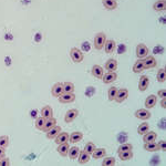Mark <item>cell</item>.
Segmentation results:
<instances>
[{
    "instance_id": "cell-15",
    "label": "cell",
    "mask_w": 166,
    "mask_h": 166,
    "mask_svg": "<svg viewBox=\"0 0 166 166\" xmlns=\"http://www.w3.org/2000/svg\"><path fill=\"white\" fill-rule=\"evenodd\" d=\"M54 125H56V120L53 116L49 117V119H46V122H44V126H43V129H42V131L48 132V131H49L50 129H52Z\"/></svg>"
},
{
    "instance_id": "cell-10",
    "label": "cell",
    "mask_w": 166,
    "mask_h": 166,
    "mask_svg": "<svg viewBox=\"0 0 166 166\" xmlns=\"http://www.w3.org/2000/svg\"><path fill=\"white\" fill-rule=\"evenodd\" d=\"M78 115H79V111L78 110H76V109L69 110L68 112H66V116H64V121H66V123L73 122V121L76 119V116H78Z\"/></svg>"
},
{
    "instance_id": "cell-4",
    "label": "cell",
    "mask_w": 166,
    "mask_h": 166,
    "mask_svg": "<svg viewBox=\"0 0 166 166\" xmlns=\"http://www.w3.org/2000/svg\"><path fill=\"white\" fill-rule=\"evenodd\" d=\"M149 53V50L145 44L141 43L136 46V56L139 59H144L145 56H147Z\"/></svg>"
},
{
    "instance_id": "cell-6",
    "label": "cell",
    "mask_w": 166,
    "mask_h": 166,
    "mask_svg": "<svg viewBox=\"0 0 166 166\" xmlns=\"http://www.w3.org/2000/svg\"><path fill=\"white\" fill-rule=\"evenodd\" d=\"M143 63H144V69H153L156 66L157 62L156 59L154 58L153 56H147L143 60Z\"/></svg>"
},
{
    "instance_id": "cell-40",
    "label": "cell",
    "mask_w": 166,
    "mask_h": 166,
    "mask_svg": "<svg viewBox=\"0 0 166 166\" xmlns=\"http://www.w3.org/2000/svg\"><path fill=\"white\" fill-rule=\"evenodd\" d=\"M10 165V161L9 159H7V157H3V159H1V161H0V166H8Z\"/></svg>"
},
{
    "instance_id": "cell-27",
    "label": "cell",
    "mask_w": 166,
    "mask_h": 166,
    "mask_svg": "<svg viewBox=\"0 0 166 166\" xmlns=\"http://www.w3.org/2000/svg\"><path fill=\"white\" fill-rule=\"evenodd\" d=\"M102 3L109 10H114L117 7L116 0H102Z\"/></svg>"
},
{
    "instance_id": "cell-14",
    "label": "cell",
    "mask_w": 166,
    "mask_h": 166,
    "mask_svg": "<svg viewBox=\"0 0 166 166\" xmlns=\"http://www.w3.org/2000/svg\"><path fill=\"white\" fill-rule=\"evenodd\" d=\"M54 139H56V143L58 145L62 144V143H66V142H69V134L66 132H60Z\"/></svg>"
},
{
    "instance_id": "cell-46",
    "label": "cell",
    "mask_w": 166,
    "mask_h": 166,
    "mask_svg": "<svg viewBox=\"0 0 166 166\" xmlns=\"http://www.w3.org/2000/svg\"><path fill=\"white\" fill-rule=\"evenodd\" d=\"M164 1H166V0H164Z\"/></svg>"
},
{
    "instance_id": "cell-41",
    "label": "cell",
    "mask_w": 166,
    "mask_h": 166,
    "mask_svg": "<svg viewBox=\"0 0 166 166\" xmlns=\"http://www.w3.org/2000/svg\"><path fill=\"white\" fill-rule=\"evenodd\" d=\"M157 95H159V98H166V91L165 90H159V92H157Z\"/></svg>"
},
{
    "instance_id": "cell-18",
    "label": "cell",
    "mask_w": 166,
    "mask_h": 166,
    "mask_svg": "<svg viewBox=\"0 0 166 166\" xmlns=\"http://www.w3.org/2000/svg\"><path fill=\"white\" fill-rule=\"evenodd\" d=\"M69 149H70V146H69V142H66V143H62V144H59L58 149H56V151H58V153L61 155V156H66L68 155V151Z\"/></svg>"
},
{
    "instance_id": "cell-29",
    "label": "cell",
    "mask_w": 166,
    "mask_h": 166,
    "mask_svg": "<svg viewBox=\"0 0 166 166\" xmlns=\"http://www.w3.org/2000/svg\"><path fill=\"white\" fill-rule=\"evenodd\" d=\"M119 157H120L122 161H129L133 157V152L132 149L129 151H124V152H119Z\"/></svg>"
},
{
    "instance_id": "cell-34",
    "label": "cell",
    "mask_w": 166,
    "mask_h": 166,
    "mask_svg": "<svg viewBox=\"0 0 166 166\" xmlns=\"http://www.w3.org/2000/svg\"><path fill=\"white\" fill-rule=\"evenodd\" d=\"M63 84V92H74V84L71 82H64Z\"/></svg>"
},
{
    "instance_id": "cell-17",
    "label": "cell",
    "mask_w": 166,
    "mask_h": 166,
    "mask_svg": "<svg viewBox=\"0 0 166 166\" xmlns=\"http://www.w3.org/2000/svg\"><path fill=\"white\" fill-rule=\"evenodd\" d=\"M78 159H79V163H80L81 165H84V164H86L90 161V154L86 153L85 151H80Z\"/></svg>"
},
{
    "instance_id": "cell-23",
    "label": "cell",
    "mask_w": 166,
    "mask_h": 166,
    "mask_svg": "<svg viewBox=\"0 0 166 166\" xmlns=\"http://www.w3.org/2000/svg\"><path fill=\"white\" fill-rule=\"evenodd\" d=\"M144 63H143V60L142 59H139V60H137L136 62L134 63V66H133V71H134V73H142L143 71H144Z\"/></svg>"
},
{
    "instance_id": "cell-38",
    "label": "cell",
    "mask_w": 166,
    "mask_h": 166,
    "mask_svg": "<svg viewBox=\"0 0 166 166\" xmlns=\"http://www.w3.org/2000/svg\"><path fill=\"white\" fill-rule=\"evenodd\" d=\"M44 122H46V119L44 117H38L37 121H36V127H37L38 129H40V131H42V129H43L44 126Z\"/></svg>"
},
{
    "instance_id": "cell-31",
    "label": "cell",
    "mask_w": 166,
    "mask_h": 166,
    "mask_svg": "<svg viewBox=\"0 0 166 166\" xmlns=\"http://www.w3.org/2000/svg\"><path fill=\"white\" fill-rule=\"evenodd\" d=\"M147 131H149V125L147 123H142L139 126V129H137V133L139 135H144Z\"/></svg>"
},
{
    "instance_id": "cell-22",
    "label": "cell",
    "mask_w": 166,
    "mask_h": 166,
    "mask_svg": "<svg viewBox=\"0 0 166 166\" xmlns=\"http://www.w3.org/2000/svg\"><path fill=\"white\" fill-rule=\"evenodd\" d=\"M103 68L101 66H94L92 68V76H94V78H98V79H102L103 76Z\"/></svg>"
},
{
    "instance_id": "cell-44",
    "label": "cell",
    "mask_w": 166,
    "mask_h": 166,
    "mask_svg": "<svg viewBox=\"0 0 166 166\" xmlns=\"http://www.w3.org/2000/svg\"><path fill=\"white\" fill-rule=\"evenodd\" d=\"M5 149H2V147H0V156L5 157Z\"/></svg>"
},
{
    "instance_id": "cell-42",
    "label": "cell",
    "mask_w": 166,
    "mask_h": 166,
    "mask_svg": "<svg viewBox=\"0 0 166 166\" xmlns=\"http://www.w3.org/2000/svg\"><path fill=\"white\" fill-rule=\"evenodd\" d=\"M159 151H165L166 149V144L164 141H161L159 143Z\"/></svg>"
},
{
    "instance_id": "cell-35",
    "label": "cell",
    "mask_w": 166,
    "mask_h": 166,
    "mask_svg": "<svg viewBox=\"0 0 166 166\" xmlns=\"http://www.w3.org/2000/svg\"><path fill=\"white\" fill-rule=\"evenodd\" d=\"M95 149H96V147H95V145H94V143H92V142H89V143H86V144H85L84 151L91 155V154L93 153V151H94Z\"/></svg>"
},
{
    "instance_id": "cell-13",
    "label": "cell",
    "mask_w": 166,
    "mask_h": 166,
    "mask_svg": "<svg viewBox=\"0 0 166 166\" xmlns=\"http://www.w3.org/2000/svg\"><path fill=\"white\" fill-rule=\"evenodd\" d=\"M61 132V127L60 126H58V125H54L52 129H50L48 132H46V137L48 139H56V136L59 134V133Z\"/></svg>"
},
{
    "instance_id": "cell-45",
    "label": "cell",
    "mask_w": 166,
    "mask_h": 166,
    "mask_svg": "<svg viewBox=\"0 0 166 166\" xmlns=\"http://www.w3.org/2000/svg\"><path fill=\"white\" fill-rule=\"evenodd\" d=\"M1 159H3V157H2V156H0V161H1Z\"/></svg>"
},
{
    "instance_id": "cell-11",
    "label": "cell",
    "mask_w": 166,
    "mask_h": 166,
    "mask_svg": "<svg viewBox=\"0 0 166 166\" xmlns=\"http://www.w3.org/2000/svg\"><path fill=\"white\" fill-rule=\"evenodd\" d=\"M51 93L52 95L56 96V98H59V96L61 95L62 93H63V84L62 83H56L51 89Z\"/></svg>"
},
{
    "instance_id": "cell-37",
    "label": "cell",
    "mask_w": 166,
    "mask_h": 166,
    "mask_svg": "<svg viewBox=\"0 0 166 166\" xmlns=\"http://www.w3.org/2000/svg\"><path fill=\"white\" fill-rule=\"evenodd\" d=\"M9 145V137L3 135V136H0V147L6 149Z\"/></svg>"
},
{
    "instance_id": "cell-5",
    "label": "cell",
    "mask_w": 166,
    "mask_h": 166,
    "mask_svg": "<svg viewBox=\"0 0 166 166\" xmlns=\"http://www.w3.org/2000/svg\"><path fill=\"white\" fill-rule=\"evenodd\" d=\"M76 100V94L73 92H63L59 96V101L61 103H71Z\"/></svg>"
},
{
    "instance_id": "cell-36",
    "label": "cell",
    "mask_w": 166,
    "mask_h": 166,
    "mask_svg": "<svg viewBox=\"0 0 166 166\" xmlns=\"http://www.w3.org/2000/svg\"><path fill=\"white\" fill-rule=\"evenodd\" d=\"M103 166H112L115 165V159L114 157H105L102 162Z\"/></svg>"
},
{
    "instance_id": "cell-32",
    "label": "cell",
    "mask_w": 166,
    "mask_h": 166,
    "mask_svg": "<svg viewBox=\"0 0 166 166\" xmlns=\"http://www.w3.org/2000/svg\"><path fill=\"white\" fill-rule=\"evenodd\" d=\"M157 81L159 82H161V83H163V82H165L166 81V71H165V69H161V70L157 72Z\"/></svg>"
},
{
    "instance_id": "cell-25",
    "label": "cell",
    "mask_w": 166,
    "mask_h": 166,
    "mask_svg": "<svg viewBox=\"0 0 166 166\" xmlns=\"http://www.w3.org/2000/svg\"><path fill=\"white\" fill-rule=\"evenodd\" d=\"M41 115H42V117H44V119L52 117V115H53V110H52L51 106L46 105V106L41 110Z\"/></svg>"
},
{
    "instance_id": "cell-20",
    "label": "cell",
    "mask_w": 166,
    "mask_h": 166,
    "mask_svg": "<svg viewBox=\"0 0 166 166\" xmlns=\"http://www.w3.org/2000/svg\"><path fill=\"white\" fill-rule=\"evenodd\" d=\"M156 137H157V134L155 132H153V131H147V132L143 135V141H144L145 143H147V142H155L156 141Z\"/></svg>"
},
{
    "instance_id": "cell-19",
    "label": "cell",
    "mask_w": 166,
    "mask_h": 166,
    "mask_svg": "<svg viewBox=\"0 0 166 166\" xmlns=\"http://www.w3.org/2000/svg\"><path fill=\"white\" fill-rule=\"evenodd\" d=\"M144 149L147 152H156L159 151V143H155V142H147L144 144Z\"/></svg>"
},
{
    "instance_id": "cell-1",
    "label": "cell",
    "mask_w": 166,
    "mask_h": 166,
    "mask_svg": "<svg viewBox=\"0 0 166 166\" xmlns=\"http://www.w3.org/2000/svg\"><path fill=\"white\" fill-rule=\"evenodd\" d=\"M105 41H106V36H105V33L104 32H99L95 36V38H94V48H95L96 50L103 49Z\"/></svg>"
},
{
    "instance_id": "cell-28",
    "label": "cell",
    "mask_w": 166,
    "mask_h": 166,
    "mask_svg": "<svg viewBox=\"0 0 166 166\" xmlns=\"http://www.w3.org/2000/svg\"><path fill=\"white\" fill-rule=\"evenodd\" d=\"M105 155H106V151H105L104 149H95L92 153V156L94 157L95 159H103Z\"/></svg>"
},
{
    "instance_id": "cell-21",
    "label": "cell",
    "mask_w": 166,
    "mask_h": 166,
    "mask_svg": "<svg viewBox=\"0 0 166 166\" xmlns=\"http://www.w3.org/2000/svg\"><path fill=\"white\" fill-rule=\"evenodd\" d=\"M105 69L110 72H113L117 69V61L115 59H109L106 63H105Z\"/></svg>"
},
{
    "instance_id": "cell-16",
    "label": "cell",
    "mask_w": 166,
    "mask_h": 166,
    "mask_svg": "<svg viewBox=\"0 0 166 166\" xmlns=\"http://www.w3.org/2000/svg\"><path fill=\"white\" fill-rule=\"evenodd\" d=\"M156 102H157L156 95L151 94V95L147 96L146 100H145V106H146V109H152L156 105Z\"/></svg>"
},
{
    "instance_id": "cell-7",
    "label": "cell",
    "mask_w": 166,
    "mask_h": 166,
    "mask_svg": "<svg viewBox=\"0 0 166 166\" xmlns=\"http://www.w3.org/2000/svg\"><path fill=\"white\" fill-rule=\"evenodd\" d=\"M135 117L139 119V120H149V117H151V112H149L147 109H139L135 112Z\"/></svg>"
},
{
    "instance_id": "cell-8",
    "label": "cell",
    "mask_w": 166,
    "mask_h": 166,
    "mask_svg": "<svg viewBox=\"0 0 166 166\" xmlns=\"http://www.w3.org/2000/svg\"><path fill=\"white\" fill-rule=\"evenodd\" d=\"M116 79H117V74L115 73L114 71H113V72H110V71H109L108 73L103 74L101 80H102L103 83H105V84H110V83L114 82Z\"/></svg>"
},
{
    "instance_id": "cell-26",
    "label": "cell",
    "mask_w": 166,
    "mask_h": 166,
    "mask_svg": "<svg viewBox=\"0 0 166 166\" xmlns=\"http://www.w3.org/2000/svg\"><path fill=\"white\" fill-rule=\"evenodd\" d=\"M79 153H80V149H79V147L76 146H72L69 149L68 151V155L69 157H70L71 159H76L79 156Z\"/></svg>"
},
{
    "instance_id": "cell-43",
    "label": "cell",
    "mask_w": 166,
    "mask_h": 166,
    "mask_svg": "<svg viewBox=\"0 0 166 166\" xmlns=\"http://www.w3.org/2000/svg\"><path fill=\"white\" fill-rule=\"evenodd\" d=\"M161 105H162V108H163V109H166V98H163V99H162Z\"/></svg>"
},
{
    "instance_id": "cell-3",
    "label": "cell",
    "mask_w": 166,
    "mask_h": 166,
    "mask_svg": "<svg viewBox=\"0 0 166 166\" xmlns=\"http://www.w3.org/2000/svg\"><path fill=\"white\" fill-rule=\"evenodd\" d=\"M127 98H129V90L127 89H117V93L114 101H116L117 103H122Z\"/></svg>"
},
{
    "instance_id": "cell-9",
    "label": "cell",
    "mask_w": 166,
    "mask_h": 166,
    "mask_svg": "<svg viewBox=\"0 0 166 166\" xmlns=\"http://www.w3.org/2000/svg\"><path fill=\"white\" fill-rule=\"evenodd\" d=\"M149 79L147 76H142L139 78V90L141 92H144L147 88H149Z\"/></svg>"
},
{
    "instance_id": "cell-2",
    "label": "cell",
    "mask_w": 166,
    "mask_h": 166,
    "mask_svg": "<svg viewBox=\"0 0 166 166\" xmlns=\"http://www.w3.org/2000/svg\"><path fill=\"white\" fill-rule=\"evenodd\" d=\"M70 56H71V59H72V61L76 62V63H80V62L83 61V59H84L83 52L80 49H78V48H72L70 51Z\"/></svg>"
},
{
    "instance_id": "cell-39",
    "label": "cell",
    "mask_w": 166,
    "mask_h": 166,
    "mask_svg": "<svg viewBox=\"0 0 166 166\" xmlns=\"http://www.w3.org/2000/svg\"><path fill=\"white\" fill-rule=\"evenodd\" d=\"M129 149H133L132 144H129V143H124V144H122V145L119 146V149H117V153H119V152L129 151Z\"/></svg>"
},
{
    "instance_id": "cell-12",
    "label": "cell",
    "mask_w": 166,
    "mask_h": 166,
    "mask_svg": "<svg viewBox=\"0 0 166 166\" xmlns=\"http://www.w3.org/2000/svg\"><path fill=\"white\" fill-rule=\"evenodd\" d=\"M115 49H116V43H115V41H113V40H106V41H105L104 50L106 53L108 54L113 53V52L115 51Z\"/></svg>"
},
{
    "instance_id": "cell-33",
    "label": "cell",
    "mask_w": 166,
    "mask_h": 166,
    "mask_svg": "<svg viewBox=\"0 0 166 166\" xmlns=\"http://www.w3.org/2000/svg\"><path fill=\"white\" fill-rule=\"evenodd\" d=\"M116 93H117V88H116V86H112V88L109 89V92H108L109 100H110V101H114L115 100V96H116Z\"/></svg>"
},
{
    "instance_id": "cell-30",
    "label": "cell",
    "mask_w": 166,
    "mask_h": 166,
    "mask_svg": "<svg viewBox=\"0 0 166 166\" xmlns=\"http://www.w3.org/2000/svg\"><path fill=\"white\" fill-rule=\"evenodd\" d=\"M153 9L155 11H163V10L166 9V1L164 0H159L156 2L153 5Z\"/></svg>"
},
{
    "instance_id": "cell-24",
    "label": "cell",
    "mask_w": 166,
    "mask_h": 166,
    "mask_svg": "<svg viewBox=\"0 0 166 166\" xmlns=\"http://www.w3.org/2000/svg\"><path fill=\"white\" fill-rule=\"evenodd\" d=\"M83 139V134L81 132H73L71 135H69V142L71 143H78Z\"/></svg>"
}]
</instances>
